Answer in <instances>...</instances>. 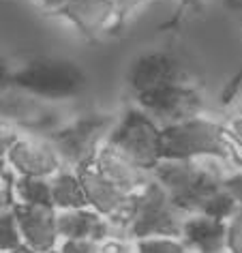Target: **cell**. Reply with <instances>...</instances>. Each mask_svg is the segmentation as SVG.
<instances>
[{"instance_id": "cell-1", "label": "cell", "mask_w": 242, "mask_h": 253, "mask_svg": "<svg viewBox=\"0 0 242 253\" xmlns=\"http://www.w3.org/2000/svg\"><path fill=\"white\" fill-rule=\"evenodd\" d=\"M238 142L223 125L203 116H193L180 123L161 126V161H197L216 159L236 163L240 161Z\"/></svg>"}, {"instance_id": "cell-2", "label": "cell", "mask_w": 242, "mask_h": 253, "mask_svg": "<svg viewBox=\"0 0 242 253\" xmlns=\"http://www.w3.org/2000/svg\"><path fill=\"white\" fill-rule=\"evenodd\" d=\"M150 176L167 191L184 214H197L210 195L223 189V176L212 166L197 161H161Z\"/></svg>"}, {"instance_id": "cell-3", "label": "cell", "mask_w": 242, "mask_h": 253, "mask_svg": "<svg viewBox=\"0 0 242 253\" xmlns=\"http://www.w3.org/2000/svg\"><path fill=\"white\" fill-rule=\"evenodd\" d=\"M116 118L103 112H90L65 126L49 131L47 142L54 146L56 155L67 169L90 166L99 148L105 144Z\"/></svg>"}, {"instance_id": "cell-4", "label": "cell", "mask_w": 242, "mask_h": 253, "mask_svg": "<svg viewBox=\"0 0 242 253\" xmlns=\"http://www.w3.org/2000/svg\"><path fill=\"white\" fill-rule=\"evenodd\" d=\"M105 144L146 172L161 163V126L137 105L126 107L114 123Z\"/></svg>"}, {"instance_id": "cell-5", "label": "cell", "mask_w": 242, "mask_h": 253, "mask_svg": "<svg viewBox=\"0 0 242 253\" xmlns=\"http://www.w3.org/2000/svg\"><path fill=\"white\" fill-rule=\"evenodd\" d=\"M11 86L43 99H71L86 86L84 71L65 58H37L11 71Z\"/></svg>"}, {"instance_id": "cell-6", "label": "cell", "mask_w": 242, "mask_h": 253, "mask_svg": "<svg viewBox=\"0 0 242 253\" xmlns=\"http://www.w3.org/2000/svg\"><path fill=\"white\" fill-rule=\"evenodd\" d=\"M184 217L187 214L174 206L167 191L150 176V180L133 195V217L126 227V238H180Z\"/></svg>"}, {"instance_id": "cell-7", "label": "cell", "mask_w": 242, "mask_h": 253, "mask_svg": "<svg viewBox=\"0 0 242 253\" xmlns=\"http://www.w3.org/2000/svg\"><path fill=\"white\" fill-rule=\"evenodd\" d=\"M135 103L159 126H167L180 123V120L200 116L203 99L193 84H171L155 88V90L137 92Z\"/></svg>"}, {"instance_id": "cell-8", "label": "cell", "mask_w": 242, "mask_h": 253, "mask_svg": "<svg viewBox=\"0 0 242 253\" xmlns=\"http://www.w3.org/2000/svg\"><path fill=\"white\" fill-rule=\"evenodd\" d=\"M171 84H193V82L182 60L169 52L142 54L129 69V86L135 94Z\"/></svg>"}, {"instance_id": "cell-9", "label": "cell", "mask_w": 242, "mask_h": 253, "mask_svg": "<svg viewBox=\"0 0 242 253\" xmlns=\"http://www.w3.org/2000/svg\"><path fill=\"white\" fill-rule=\"evenodd\" d=\"M7 166L17 176L52 178L62 168L54 146L41 137H17L4 155Z\"/></svg>"}, {"instance_id": "cell-10", "label": "cell", "mask_w": 242, "mask_h": 253, "mask_svg": "<svg viewBox=\"0 0 242 253\" xmlns=\"http://www.w3.org/2000/svg\"><path fill=\"white\" fill-rule=\"evenodd\" d=\"M13 214L20 227L22 243L37 253H47L58 247V232H56V211L45 206L13 204Z\"/></svg>"}, {"instance_id": "cell-11", "label": "cell", "mask_w": 242, "mask_h": 253, "mask_svg": "<svg viewBox=\"0 0 242 253\" xmlns=\"http://www.w3.org/2000/svg\"><path fill=\"white\" fill-rule=\"evenodd\" d=\"M86 39H99L105 30H114V0H69L58 11Z\"/></svg>"}, {"instance_id": "cell-12", "label": "cell", "mask_w": 242, "mask_h": 253, "mask_svg": "<svg viewBox=\"0 0 242 253\" xmlns=\"http://www.w3.org/2000/svg\"><path fill=\"white\" fill-rule=\"evenodd\" d=\"M92 166L101 176H105L114 187H118L122 193H129V195L137 193L139 189L150 180V172L137 168L133 161H129L124 155H120L118 150H114L112 146H107V144H103V146L99 148Z\"/></svg>"}, {"instance_id": "cell-13", "label": "cell", "mask_w": 242, "mask_h": 253, "mask_svg": "<svg viewBox=\"0 0 242 253\" xmlns=\"http://www.w3.org/2000/svg\"><path fill=\"white\" fill-rule=\"evenodd\" d=\"M56 232L62 240H92V243H103L112 236L110 221L92 208L56 211Z\"/></svg>"}, {"instance_id": "cell-14", "label": "cell", "mask_w": 242, "mask_h": 253, "mask_svg": "<svg viewBox=\"0 0 242 253\" xmlns=\"http://www.w3.org/2000/svg\"><path fill=\"white\" fill-rule=\"evenodd\" d=\"M180 240L195 253H225V221L206 214H187L182 219Z\"/></svg>"}, {"instance_id": "cell-15", "label": "cell", "mask_w": 242, "mask_h": 253, "mask_svg": "<svg viewBox=\"0 0 242 253\" xmlns=\"http://www.w3.org/2000/svg\"><path fill=\"white\" fill-rule=\"evenodd\" d=\"M49 198H52L54 211H78L88 208L86 195L81 191V185L73 169L60 168L49 178Z\"/></svg>"}, {"instance_id": "cell-16", "label": "cell", "mask_w": 242, "mask_h": 253, "mask_svg": "<svg viewBox=\"0 0 242 253\" xmlns=\"http://www.w3.org/2000/svg\"><path fill=\"white\" fill-rule=\"evenodd\" d=\"M13 191H15V202H20V204L52 208V198H49V178L15 176Z\"/></svg>"}, {"instance_id": "cell-17", "label": "cell", "mask_w": 242, "mask_h": 253, "mask_svg": "<svg viewBox=\"0 0 242 253\" xmlns=\"http://www.w3.org/2000/svg\"><path fill=\"white\" fill-rule=\"evenodd\" d=\"M238 211H240V200H236L225 189H221V191H216L214 195H210V198L203 202L200 214H206V217H212L219 221H227Z\"/></svg>"}, {"instance_id": "cell-18", "label": "cell", "mask_w": 242, "mask_h": 253, "mask_svg": "<svg viewBox=\"0 0 242 253\" xmlns=\"http://www.w3.org/2000/svg\"><path fill=\"white\" fill-rule=\"evenodd\" d=\"M20 227H17L13 208L0 212V253H13L17 247H22Z\"/></svg>"}, {"instance_id": "cell-19", "label": "cell", "mask_w": 242, "mask_h": 253, "mask_svg": "<svg viewBox=\"0 0 242 253\" xmlns=\"http://www.w3.org/2000/svg\"><path fill=\"white\" fill-rule=\"evenodd\" d=\"M137 253H187V247L180 238H165V236H152V238H139L133 240Z\"/></svg>"}, {"instance_id": "cell-20", "label": "cell", "mask_w": 242, "mask_h": 253, "mask_svg": "<svg viewBox=\"0 0 242 253\" xmlns=\"http://www.w3.org/2000/svg\"><path fill=\"white\" fill-rule=\"evenodd\" d=\"M225 251L227 253H242V214L240 211L234 212L225 221Z\"/></svg>"}, {"instance_id": "cell-21", "label": "cell", "mask_w": 242, "mask_h": 253, "mask_svg": "<svg viewBox=\"0 0 242 253\" xmlns=\"http://www.w3.org/2000/svg\"><path fill=\"white\" fill-rule=\"evenodd\" d=\"M150 0H114V28L124 26L139 9H144Z\"/></svg>"}, {"instance_id": "cell-22", "label": "cell", "mask_w": 242, "mask_h": 253, "mask_svg": "<svg viewBox=\"0 0 242 253\" xmlns=\"http://www.w3.org/2000/svg\"><path fill=\"white\" fill-rule=\"evenodd\" d=\"M15 176L17 174L9 166L0 174V212L9 211V208H13V204H15V191H13Z\"/></svg>"}, {"instance_id": "cell-23", "label": "cell", "mask_w": 242, "mask_h": 253, "mask_svg": "<svg viewBox=\"0 0 242 253\" xmlns=\"http://www.w3.org/2000/svg\"><path fill=\"white\" fill-rule=\"evenodd\" d=\"M99 251L101 253H137L135 243H131L126 238H114V236L99 243Z\"/></svg>"}, {"instance_id": "cell-24", "label": "cell", "mask_w": 242, "mask_h": 253, "mask_svg": "<svg viewBox=\"0 0 242 253\" xmlns=\"http://www.w3.org/2000/svg\"><path fill=\"white\" fill-rule=\"evenodd\" d=\"M56 249L60 253H101L99 243L92 240H62V245Z\"/></svg>"}, {"instance_id": "cell-25", "label": "cell", "mask_w": 242, "mask_h": 253, "mask_svg": "<svg viewBox=\"0 0 242 253\" xmlns=\"http://www.w3.org/2000/svg\"><path fill=\"white\" fill-rule=\"evenodd\" d=\"M17 140V133L11 129V123L7 120H0V159H4L7 150L11 148V144Z\"/></svg>"}, {"instance_id": "cell-26", "label": "cell", "mask_w": 242, "mask_h": 253, "mask_svg": "<svg viewBox=\"0 0 242 253\" xmlns=\"http://www.w3.org/2000/svg\"><path fill=\"white\" fill-rule=\"evenodd\" d=\"M7 88H11V69L7 60L0 56V92H4Z\"/></svg>"}, {"instance_id": "cell-27", "label": "cell", "mask_w": 242, "mask_h": 253, "mask_svg": "<svg viewBox=\"0 0 242 253\" xmlns=\"http://www.w3.org/2000/svg\"><path fill=\"white\" fill-rule=\"evenodd\" d=\"M238 88H240V78L236 75V80H232V84H229L225 94H223V103H229V101H232L236 94H238Z\"/></svg>"}, {"instance_id": "cell-28", "label": "cell", "mask_w": 242, "mask_h": 253, "mask_svg": "<svg viewBox=\"0 0 242 253\" xmlns=\"http://www.w3.org/2000/svg\"><path fill=\"white\" fill-rule=\"evenodd\" d=\"M67 2H69V0H41L43 7H45L47 11H56V13H58V11L65 7Z\"/></svg>"}, {"instance_id": "cell-29", "label": "cell", "mask_w": 242, "mask_h": 253, "mask_svg": "<svg viewBox=\"0 0 242 253\" xmlns=\"http://www.w3.org/2000/svg\"><path fill=\"white\" fill-rule=\"evenodd\" d=\"M203 4V0H180V9H178V15L187 9H200Z\"/></svg>"}, {"instance_id": "cell-30", "label": "cell", "mask_w": 242, "mask_h": 253, "mask_svg": "<svg viewBox=\"0 0 242 253\" xmlns=\"http://www.w3.org/2000/svg\"><path fill=\"white\" fill-rule=\"evenodd\" d=\"M13 253H37V251H33V249H28V247H26V245H22V247H17V249H15Z\"/></svg>"}, {"instance_id": "cell-31", "label": "cell", "mask_w": 242, "mask_h": 253, "mask_svg": "<svg viewBox=\"0 0 242 253\" xmlns=\"http://www.w3.org/2000/svg\"><path fill=\"white\" fill-rule=\"evenodd\" d=\"M4 168H7V161L0 159V174H2V169H4Z\"/></svg>"}, {"instance_id": "cell-32", "label": "cell", "mask_w": 242, "mask_h": 253, "mask_svg": "<svg viewBox=\"0 0 242 253\" xmlns=\"http://www.w3.org/2000/svg\"><path fill=\"white\" fill-rule=\"evenodd\" d=\"M47 253H60L58 249H52V251H47Z\"/></svg>"}, {"instance_id": "cell-33", "label": "cell", "mask_w": 242, "mask_h": 253, "mask_svg": "<svg viewBox=\"0 0 242 253\" xmlns=\"http://www.w3.org/2000/svg\"><path fill=\"white\" fill-rule=\"evenodd\" d=\"M225 253H227V251H225Z\"/></svg>"}]
</instances>
